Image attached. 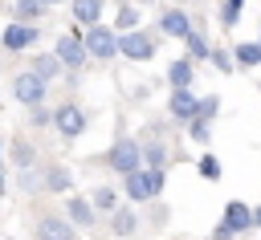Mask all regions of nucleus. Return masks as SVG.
I'll return each mask as SVG.
<instances>
[{
	"mask_svg": "<svg viewBox=\"0 0 261 240\" xmlns=\"http://www.w3.org/2000/svg\"><path fill=\"white\" fill-rule=\"evenodd\" d=\"M122 187H126V195H130V199H155V195L163 191V171H159V167L126 171V175H122Z\"/></svg>",
	"mask_w": 261,
	"mask_h": 240,
	"instance_id": "f257e3e1",
	"label": "nucleus"
},
{
	"mask_svg": "<svg viewBox=\"0 0 261 240\" xmlns=\"http://www.w3.org/2000/svg\"><path fill=\"white\" fill-rule=\"evenodd\" d=\"M118 57H126V61H151L155 57V41L143 28H126L118 37Z\"/></svg>",
	"mask_w": 261,
	"mask_h": 240,
	"instance_id": "f03ea898",
	"label": "nucleus"
},
{
	"mask_svg": "<svg viewBox=\"0 0 261 240\" xmlns=\"http://www.w3.org/2000/svg\"><path fill=\"white\" fill-rule=\"evenodd\" d=\"M82 41H86V53H90V57H98V61L118 57V37H114L106 24H90V33H86Z\"/></svg>",
	"mask_w": 261,
	"mask_h": 240,
	"instance_id": "7ed1b4c3",
	"label": "nucleus"
},
{
	"mask_svg": "<svg viewBox=\"0 0 261 240\" xmlns=\"http://www.w3.org/2000/svg\"><path fill=\"white\" fill-rule=\"evenodd\" d=\"M106 163H110L118 175H126V171H139V163H143V146H139L135 138H122V142H114V146H110Z\"/></svg>",
	"mask_w": 261,
	"mask_h": 240,
	"instance_id": "20e7f679",
	"label": "nucleus"
},
{
	"mask_svg": "<svg viewBox=\"0 0 261 240\" xmlns=\"http://www.w3.org/2000/svg\"><path fill=\"white\" fill-rule=\"evenodd\" d=\"M53 53L61 57V65H65V69H77V65H82V61L90 57V53H86V41H82L77 33H61V37H57V49H53Z\"/></svg>",
	"mask_w": 261,
	"mask_h": 240,
	"instance_id": "39448f33",
	"label": "nucleus"
},
{
	"mask_svg": "<svg viewBox=\"0 0 261 240\" xmlns=\"http://www.w3.org/2000/svg\"><path fill=\"white\" fill-rule=\"evenodd\" d=\"M12 94H16V102H24V106H37V102H45V77H37L33 69H29V73H16V81H12Z\"/></svg>",
	"mask_w": 261,
	"mask_h": 240,
	"instance_id": "423d86ee",
	"label": "nucleus"
},
{
	"mask_svg": "<svg viewBox=\"0 0 261 240\" xmlns=\"http://www.w3.org/2000/svg\"><path fill=\"white\" fill-rule=\"evenodd\" d=\"M53 122H57V130L65 134V138H77L82 130H86V114L73 106V102H65V106H57V114H53Z\"/></svg>",
	"mask_w": 261,
	"mask_h": 240,
	"instance_id": "0eeeda50",
	"label": "nucleus"
},
{
	"mask_svg": "<svg viewBox=\"0 0 261 240\" xmlns=\"http://www.w3.org/2000/svg\"><path fill=\"white\" fill-rule=\"evenodd\" d=\"M37 240H73V224L65 216H41L37 220Z\"/></svg>",
	"mask_w": 261,
	"mask_h": 240,
	"instance_id": "6e6552de",
	"label": "nucleus"
},
{
	"mask_svg": "<svg viewBox=\"0 0 261 240\" xmlns=\"http://www.w3.org/2000/svg\"><path fill=\"white\" fill-rule=\"evenodd\" d=\"M33 41H37V24H29V20H20V24H8V28H4V49H12V53L29 49Z\"/></svg>",
	"mask_w": 261,
	"mask_h": 240,
	"instance_id": "1a4fd4ad",
	"label": "nucleus"
},
{
	"mask_svg": "<svg viewBox=\"0 0 261 240\" xmlns=\"http://www.w3.org/2000/svg\"><path fill=\"white\" fill-rule=\"evenodd\" d=\"M159 28H163V37H188L192 33V20H188V12H179V8H167L163 16H159Z\"/></svg>",
	"mask_w": 261,
	"mask_h": 240,
	"instance_id": "9d476101",
	"label": "nucleus"
},
{
	"mask_svg": "<svg viewBox=\"0 0 261 240\" xmlns=\"http://www.w3.org/2000/svg\"><path fill=\"white\" fill-rule=\"evenodd\" d=\"M65 216H69L77 228H90V224L98 220V216H94V203L82 199V195H69V199H65Z\"/></svg>",
	"mask_w": 261,
	"mask_h": 240,
	"instance_id": "9b49d317",
	"label": "nucleus"
},
{
	"mask_svg": "<svg viewBox=\"0 0 261 240\" xmlns=\"http://www.w3.org/2000/svg\"><path fill=\"white\" fill-rule=\"evenodd\" d=\"M253 224V207H245L241 199H232L228 207H224V228L228 232H241V228H249Z\"/></svg>",
	"mask_w": 261,
	"mask_h": 240,
	"instance_id": "f8f14e48",
	"label": "nucleus"
},
{
	"mask_svg": "<svg viewBox=\"0 0 261 240\" xmlns=\"http://www.w3.org/2000/svg\"><path fill=\"white\" fill-rule=\"evenodd\" d=\"M167 81H171V89H192V57L188 61H171L167 65Z\"/></svg>",
	"mask_w": 261,
	"mask_h": 240,
	"instance_id": "ddd939ff",
	"label": "nucleus"
},
{
	"mask_svg": "<svg viewBox=\"0 0 261 240\" xmlns=\"http://www.w3.org/2000/svg\"><path fill=\"white\" fill-rule=\"evenodd\" d=\"M69 8L77 16V24H98L102 20V0H73Z\"/></svg>",
	"mask_w": 261,
	"mask_h": 240,
	"instance_id": "4468645a",
	"label": "nucleus"
},
{
	"mask_svg": "<svg viewBox=\"0 0 261 240\" xmlns=\"http://www.w3.org/2000/svg\"><path fill=\"white\" fill-rule=\"evenodd\" d=\"M171 114L192 122V114H196V94H192V89H175V94H171Z\"/></svg>",
	"mask_w": 261,
	"mask_h": 240,
	"instance_id": "2eb2a0df",
	"label": "nucleus"
},
{
	"mask_svg": "<svg viewBox=\"0 0 261 240\" xmlns=\"http://www.w3.org/2000/svg\"><path fill=\"white\" fill-rule=\"evenodd\" d=\"M61 69H65V65H61V57H57V53H41V57L33 61V73H37V77H45V81H49V77H57Z\"/></svg>",
	"mask_w": 261,
	"mask_h": 240,
	"instance_id": "dca6fc26",
	"label": "nucleus"
},
{
	"mask_svg": "<svg viewBox=\"0 0 261 240\" xmlns=\"http://www.w3.org/2000/svg\"><path fill=\"white\" fill-rule=\"evenodd\" d=\"M232 57H237L241 65H261V41H241V45L232 49Z\"/></svg>",
	"mask_w": 261,
	"mask_h": 240,
	"instance_id": "f3484780",
	"label": "nucleus"
},
{
	"mask_svg": "<svg viewBox=\"0 0 261 240\" xmlns=\"http://www.w3.org/2000/svg\"><path fill=\"white\" fill-rule=\"evenodd\" d=\"M45 187H49V191H65V187H73V179H69L65 167H49V171H45Z\"/></svg>",
	"mask_w": 261,
	"mask_h": 240,
	"instance_id": "a211bd4d",
	"label": "nucleus"
},
{
	"mask_svg": "<svg viewBox=\"0 0 261 240\" xmlns=\"http://www.w3.org/2000/svg\"><path fill=\"white\" fill-rule=\"evenodd\" d=\"M135 228H139V216H135L130 207H118V212H114V232H118V236H130Z\"/></svg>",
	"mask_w": 261,
	"mask_h": 240,
	"instance_id": "6ab92c4d",
	"label": "nucleus"
},
{
	"mask_svg": "<svg viewBox=\"0 0 261 240\" xmlns=\"http://www.w3.org/2000/svg\"><path fill=\"white\" fill-rule=\"evenodd\" d=\"M184 41H188V57H192V61H204V57L212 53V49H208V41H204L200 33H188Z\"/></svg>",
	"mask_w": 261,
	"mask_h": 240,
	"instance_id": "aec40b11",
	"label": "nucleus"
},
{
	"mask_svg": "<svg viewBox=\"0 0 261 240\" xmlns=\"http://www.w3.org/2000/svg\"><path fill=\"white\" fill-rule=\"evenodd\" d=\"M45 12V0H16V16L20 20H37Z\"/></svg>",
	"mask_w": 261,
	"mask_h": 240,
	"instance_id": "412c9836",
	"label": "nucleus"
},
{
	"mask_svg": "<svg viewBox=\"0 0 261 240\" xmlns=\"http://www.w3.org/2000/svg\"><path fill=\"white\" fill-rule=\"evenodd\" d=\"M212 114H216V98H212V94H208V98H196V114H192V118H204V122H208Z\"/></svg>",
	"mask_w": 261,
	"mask_h": 240,
	"instance_id": "4be33fe9",
	"label": "nucleus"
},
{
	"mask_svg": "<svg viewBox=\"0 0 261 240\" xmlns=\"http://www.w3.org/2000/svg\"><path fill=\"white\" fill-rule=\"evenodd\" d=\"M237 16H241V0H224L220 4V24H237Z\"/></svg>",
	"mask_w": 261,
	"mask_h": 240,
	"instance_id": "5701e85b",
	"label": "nucleus"
},
{
	"mask_svg": "<svg viewBox=\"0 0 261 240\" xmlns=\"http://www.w3.org/2000/svg\"><path fill=\"white\" fill-rule=\"evenodd\" d=\"M118 24H122V33H126V28H135V24H139V8L122 4V8H118Z\"/></svg>",
	"mask_w": 261,
	"mask_h": 240,
	"instance_id": "b1692460",
	"label": "nucleus"
},
{
	"mask_svg": "<svg viewBox=\"0 0 261 240\" xmlns=\"http://www.w3.org/2000/svg\"><path fill=\"white\" fill-rule=\"evenodd\" d=\"M29 122H33V126H49V122H53V114L37 102V106H29Z\"/></svg>",
	"mask_w": 261,
	"mask_h": 240,
	"instance_id": "393cba45",
	"label": "nucleus"
},
{
	"mask_svg": "<svg viewBox=\"0 0 261 240\" xmlns=\"http://www.w3.org/2000/svg\"><path fill=\"white\" fill-rule=\"evenodd\" d=\"M94 207H98V212H110V207H114V191H110V187H98V191H94Z\"/></svg>",
	"mask_w": 261,
	"mask_h": 240,
	"instance_id": "a878e982",
	"label": "nucleus"
},
{
	"mask_svg": "<svg viewBox=\"0 0 261 240\" xmlns=\"http://www.w3.org/2000/svg\"><path fill=\"white\" fill-rule=\"evenodd\" d=\"M143 159H147L151 167H159V171H163V163H167V151H163V146H147V151H143Z\"/></svg>",
	"mask_w": 261,
	"mask_h": 240,
	"instance_id": "bb28decb",
	"label": "nucleus"
},
{
	"mask_svg": "<svg viewBox=\"0 0 261 240\" xmlns=\"http://www.w3.org/2000/svg\"><path fill=\"white\" fill-rule=\"evenodd\" d=\"M208 57H212V65H216L220 73H232V61H228V53H224V49H212Z\"/></svg>",
	"mask_w": 261,
	"mask_h": 240,
	"instance_id": "cd10ccee",
	"label": "nucleus"
},
{
	"mask_svg": "<svg viewBox=\"0 0 261 240\" xmlns=\"http://www.w3.org/2000/svg\"><path fill=\"white\" fill-rule=\"evenodd\" d=\"M188 130H192V138H196V142H208V122H204V118H192V126H188Z\"/></svg>",
	"mask_w": 261,
	"mask_h": 240,
	"instance_id": "c85d7f7f",
	"label": "nucleus"
},
{
	"mask_svg": "<svg viewBox=\"0 0 261 240\" xmlns=\"http://www.w3.org/2000/svg\"><path fill=\"white\" fill-rule=\"evenodd\" d=\"M12 151H16V155H12V159H16V163H20V167H29V159H33V151H29V146H24V138H16V142H12Z\"/></svg>",
	"mask_w": 261,
	"mask_h": 240,
	"instance_id": "c756f323",
	"label": "nucleus"
},
{
	"mask_svg": "<svg viewBox=\"0 0 261 240\" xmlns=\"http://www.w3.org/2000/svg\"><path fill=\"white\" fill-rule=\"evenodd\" d=\"M200 171H204V179H216V175H220V163H216V159H204Z\"/></svg>",
	"mask_w": 261,
	"mask_h": 240,
	"instance_id": "7c9ffc66",
	"label": "nucleus"
},
{
	"mask_svg": "<svg viewBox=\"0 0 261 240\" xmlns=\"http://www.w3.org/2000/svg\"><path fill=\"white\" fill-rule=\"evenodd\" d=\"M253 224H261V207H257V212H253Z\"/></svg>",
	"mask_w": 261,
	"mask_h": 240,
	"instance_id": "2f4dec72",
	"label": "nucleus"
},
{
	"mask_svg": "<svg viewBox=\"0 0 261 240\" xmlns=\"http://www.w3.org/2000/svg\"><path fill=\"white\" fill-rule=\"evenodd\" d=\"M45 4H61V0H45Z\"/></svg>",
	"mask_w": 261,
	"mask_h": 240,
	"instance_id": "473e14b6",
	"label": "nucleus"
}]
</instances>
